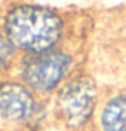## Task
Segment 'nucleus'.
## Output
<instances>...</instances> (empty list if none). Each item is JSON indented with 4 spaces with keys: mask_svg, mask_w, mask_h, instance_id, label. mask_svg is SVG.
<instances>
[{
    "mask_svg": "<svg viewBox=\"0 0 126 131\" xmlns=\"http://www.w3.org/2000/svg\"><path fill=\"white\" fill-rule=\"evenodd\" d=\"M95 131H126V90L102 97L93 121Z\"/></svg>",
    "mask_w": 126,
    "mask_h": 131,
    "instance_id": "5",
    "label": "nucleus"
},
{
    "mask_svg": "<svg viewBox=\"0 0 126 131\" xmlns=\"http://www.w3.org/2000/svg\"><path fill=\"white\" fill-rule=\"evenodd\" d=\"M14 53H16V47L9 41L4 33L0 31V72L7 71L14 60Z\"/></svg>",
    "mask_w": 126,
    "mask_h": 131,
    "instance_id": "6",
    "label": "nucleus"
},
{
    "mask_svg": "<svg viewBox=\"0 0 126 131\" xmlns=\"http://www.w3.org/2000/svg\"><path fill=\"white\" fill-rule=\"evenodd\" d=\"M2 33L26 53H41L57 48L66 33L64 17L45 5L17 4L7 9L2 21Z\"/></svg>",
    "mask_w": 126,
    "mask_h": 131,
    "instance_id": "1",
    "label": "nucleus"
},
{
    "mask_svg": "<svg viewBox=\"0 0 126 131\" xmlns=\"http://www.w3.org/2000/svg\"><path fill=\"white\" fill-rule=\"evenodd\" d=\"M0 131H17V129H14V128H4V129H0Z\"/></svg>",
    "mask_w": 126,
    "mask_h": 131,
    "instance_id": "7",
    "label": "nucleus"
},
{
    "mask_svg": "<svg viewBox=\"0 0 126 131\" xmlns=\"http://www.w3.org/2000/svg\"><path fill=\"white\" fill-rule=\"evenodd\" d=\"M102 100L99 81L88 72H74L54 98V116L66 131H88Z\"/></svg>",
    "mask_w": 126,
    "mask_h": 131,
    "instance_id": "2",
    "label": "nucleus"
},
{
    "mask_svg": "<svg viewBox=\"0 0 126 131\" xmlns=\"http://www.w3.org/2000/svg\"><path fill=\"white\" fill-rule=\"evenodd\" d=\"M74 55L66 48H52L41 53H24L19 62L21 81L36 95H50L74 74Z\"/></svg>",
    "mask_w": 126,
    "mask_h": 131,
    "instance_id": "3",
    "label": "nucleus"
},
{
    "mask_svg": "<svg viewBox=\"0 0 126 131\" xmlns=\"http://www.w3.org/2000/svg\"><path fill=\"white\" fill-rule=\"evenodd\" d=\"M45 109L38 102L36 93L17 79L0 81V121L9 126H21L24 129L40 128Z\"/></svg>",
    "mask_w": 126,
    "mask_h": 131,
    "instance_id": "4",
    "label": "nucleus"
}]
</instances>
